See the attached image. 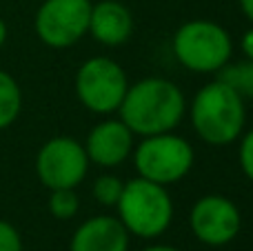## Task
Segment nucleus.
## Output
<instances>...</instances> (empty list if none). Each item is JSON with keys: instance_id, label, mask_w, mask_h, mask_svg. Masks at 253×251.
<instances>
[{"instance_id": "4468645a", "label": "nucleus", "mask_w": 253, "mask_h": 251, "mask_svg": "<svg viewBox=\"0 0 253 251\" xmlns=\"http://www.w3.org/2000/svg\"><path fill=\"white\" fill-rule=\"evenodd\" d=\"M218 71H220L218 80L229 84L240 98H253V60L231 65V67L224 65Z\"/></svg>"}, {"instance_id": "f3484780", "label": "nucleus", "mask_w": 253, "mask_h": 251, "mask_svg": "<svg viewBox=\"0 0 253 251\" xmlns=\"http://www.w3.org/2000/svg\"><path fill=\"white\" fill-rule=\"evenodd\" d=\"M0 251H22V238L18 229L0 220Z\"/></svg>"}, {"instance_id": "2eb2a0df", "label": "nucleus", "mask_w": 253, "mask_h": 251, "mask_svg": "<svg viewBox=\"0 0 253 251\" xmlns=\"http://www.w3.org/2000/svg\"><path fill=\"white\" fill-rule=\"evenodd\" d=\"M80 200L74 189H53L49 198V211L58 220H69L78 213Z\"/></svg>"}, {"instance_id": "a211bd4d", "label": "nucleus", "mask_w": 253, "mask_h": 251, "mask_svg": "<svg viewBox=\"0 0 253 251\" xmlns=\"http://www.w3.org/2000/svg\"><path fill=\"white\" fill-rule=\"evenodd\" d=\"M240 167L245 171V176L253 182V131H249L242 138L240 145Z\"/></svg>"}, {"instance_id": "ddd939ff", "label": "nucleus", "mask_w": 253, "mask_h": 251, "mask_svg": "<svg viewBox=\"0 0 253 251\" xmlns=\"http://www.w3.org/2000/svg\"><path fill=\"white\" fill-rule=\"evenodd\" d=\"M22 107V93L18 83L0 69V129L9 127L18 118Z\"/></svg>"}, {"instance_id": "20e7f679", "label": "nucleus", "mask_w": 253, "mask_h": 251, "mask_svg": "<svg viewBox=\"0 0 253 251\" xmlns=\"http://www.w3.org/2000/svg\"><path fill=\"white\" fill-rule=\"evenodd\" d=\"M233 51L227 29L211 20H191L173 36V53L191 71L209 74L222 69Z\"/></svg>"}, {"instance_id": "39448f33", "label": "nucleus", "mask_w": 253, "mask_h": 251, "mask_svg": "<svg viewBox=\"0 0 253 251\" xmlns=\"http://www.w3.org/2000/svg\"><path fill=\"white\" fill-rule=\"evenodd\" d=\"M135 167L144 180L171 185L182 180L193 167V149L171 131L147 136L135 149Z\"/></svg>"}, {"instance_id": "4be33fe9", "label": "nucleus", "mask_w": 253, "mask_h": 251, "mask_svg": "<svg viewBox=\"0 0 253 251\" xmlns=\"http://www.w3.org/2000/svg\"><path fill=\"white\" fill-rule=\"evenodd\" d=\"M4 40H7V25H4V20L0 18V47L4 44Z\"/></svg>"}, {"instance_id": "9b49d317", "label": "nucleus", "mask_w": 253, "mask_h": 251, "mask_svg": "<svg viewBox=\"0 0 253 251\" xmlns=\"http://www.w3.org/2000/svg\"><path fill=\"white\" fill-rule=\"evenodd\" d=\"M71 251H126L129 231L111 216H96L76 229L69 245Z\"/></svg>"}, {"instance_id": "6ab92c4d", "label": "nucleus", "mask_w": 253, "mask_h": 251, "mask_svg": "<svg viewBox=\"0 0 253 251\" xmlns=\"http://www.w3.org/2000/svg\"><path fill=\"white\" fill-rule=\"evenodd\" d=\"M242 51L249 56V60H253V29H249L242 38Z\"/></svg>"}, {"instance_id": "412c9836", "label": "nucleus", "mask_w": 253, "mask_h": 251, "mask_svg": "<svg viewBox=\"0 0 253 251\" xmlns=\"http://www.w3.org/2000/svg\"><path fill=\"white\" fill-rule=\"evenodd\" d=\"M142 251H180V249L169 247V245H153V247H147V249H142Z\"/></svg>"}, {"instance_id": "423d86ee", "label": "nucleus", "mask_w": 253, "mask_h": 251, "mask_svg": "<svg viewBox=\"0 0 253 251\" xmlns=\"http://www.w3.org/2000/svg\"><path fill=\"white\" fill-rule=\"evenodd\" d=\"M126 87L125 69L109 58H91L76 76V93L93 114H111L118 109Z\"/></svg>"}, {"instance_id": "1a4fd4ad", "label": "nucleus", "mask_w": 253, "mask_h": 251, "mask_svg": "<svg viewBox=\"0 0 253 251\" xmlns=\"http://www.w3.org/2000/svg\"><path fill=\"white\" fill-rule=\"evenodd\" d=\"M242 218L238 207L224 196H205L191 209V229L209 247L229 245L240 234Z\"/></svg>"}, {"instance_id": "f8f14e48", "label": "nucleus", "mask_w": 253, "mask_h": 251, "mask_svg": "<svg viewBox=\"0 0 253 251\" xmlns=\"http://www.w3.org/2000/svg\"><path fill=\"white\" fill-rule=\"evenodd\" d=\"M89 31L98 42L118 47V44L126 42L133 34V16L123 2L102 0L98 4H91Z\"/></svg>"}, {"instance_id": "aec40b11", "label": "nucleus", "mask_w": 253, "mask_h": 251, "mask_svg": "<svg viewBox=\"0 0 253 251\" xmlns=\"http://www.w3.org/2000/svg\"><path fill=\"white\" fill-rule=\"evenodd\" d=\"M240 7H242V11H245V16L253 22V0H240Z\"/></svg>"}, {"instance_id": "6e6552de", "label": "nucleus", "mask_w": 253, "mask_h": 251, "mask_svg": "<svg viewBox=\"0 0 253 251\" xmlns=\"http://www.w3.org/2000/svg\"><path fill=\"white\" fill-rule=\"evenodd\" d=\"M91 0H44L36 13V34L44 44L65 49L89 31Z\"/></svg>"}, {"instance_id": "f257e3e1", "label": "nucleus", "mask_w": 253, "mask_h": 251, "mask_svg": "<svg viewBox=\"0 0 253 251\" xmlns=\"http://www.w3.org/2000/svg\"><path fill=\"white\" fill-rule=\"evenodd\" d=\"M118 109L131 133L147 138L178 127L184 116V96L171 80L144 78L133 87H126Z\"/></svg>"}, {"instance_id": "7ed1b4c3", "label": "nucleus", "mask_w": 253, "mask_h": 251, "mask_svg": "<svg viewBox=\"0 0 253 251\" xmlns=\"http://www.w3.org/2000/svg\"><path fill=\"white\" fill-rule=\"evenodd\" d=\"M116 207L125 229L140 238H158L169 229L173 218V203L165 185L144 178L125 182L123 196Z\"/></svg>"}, {"instance_id": "0eeeda50", "label": "nucleus", "mask_w": 253, "mask_h": 251, "mask_svg": "<svg viewBox=\"0 0 253 251\" xmlns=\"http://www.w3.org/2000/svg\"><path fill=\"white\" fill-rule=\"evenodd\" d=\"M89 156L78 140L58 136L47 140L36 156V173L47 189H74L84 180Z\"/></svg>"}, {"instance_id": "f03ea898", "label": "nucleus", "mask_w": 253, "mask_h": 251, "mask_svg": "<svg viewBox=\"0 0 253 251\" xmlns=\"http://www.w3.org/2000/svg\"><path fill=\"white\" fill-rule=\"evenodd\" d=\"M191 123L198 136L209 145H229L245 127V102L222 80L209 83L196 93Z\"/></svg>"}, {"instance_id": "9d476101", "label": "nucleus", "mask_w": 253, "mask_h": 251, "mask_svg": "<svg viewBox=\"0 0 253 251\" xmlns=\"http://www.w3.org/2000/svg\"><path fill=\"white\" fill-rule=\"evenodd\" d=\"M131 147H133V133L123 120H105L91 129L84 151L91 163H98L102 167H116L129 158Z\"/></svg>"}, {"instance_id": "dca6fc26", "label": "nucleus", "mask_w": 253, "mask_h": 251, "mask_svg": "<svg viewBox=\"0 0 253 251\" xmlns=\"http://www.w3.org/2000/svg\"><path fill=\"white\" fill-rule=\"evenodd\" d=\"M123 189H125V182L116 176H100L93 185V196L100 205L105 207H116L123 196Z\"/></svg>"}]
</instances>
